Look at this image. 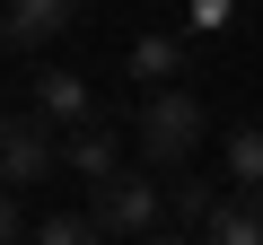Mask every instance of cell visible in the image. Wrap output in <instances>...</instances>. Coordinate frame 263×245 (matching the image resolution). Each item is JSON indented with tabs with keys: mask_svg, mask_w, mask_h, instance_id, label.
<instances>
[{
	"mask_svg": "<svg viewBox=\"0 0 263 245\" xmlns=\"http://www.w3.org/2000/svg\"><path fill=\"white\" fill-rule=\"evenodd\" d=\"M149 245H193V236H184V228H176V236H167V228H158V236H149Z\"/></svg>",
	"mask_w": 263,
	"mask_h": 245,
	"instance_id": "4fadbf2b",
	"label": "cell"
},
{
	"mask_svg": "<svg viewBox=\"0 0 263 245\" xmlns=\"http://www.w3.org/2000/svg\"><path fill=\"white\" fill-rule=\"evenodd\" d=\"M219 158H228V175H237L246 193H263V122H246V132H228V149H219Z\"/></svg>",
	"mask_w": 263,
	"mask_h": 245,
	"instance_id": "30bf717a",
	"label": "cell"
},
{
	"mask_svg": "<svg viewBox=\"0 0 263 245\" xmlns=\"http://www.w3.org/2000/svg\"><path fill=\"white\" fill-rule=\"evenodd\" d=\"M219 184H202V175H176V193H167V219H184V236H211V219H219Z\"/></svg>",
	"mask_w": 263,
	"mask_h": 245,
	"instance_id": "52a82bcc",
	"label": "cell"
},
{
	"mask_svg": "<svg viewBox=\"0 0 263 245\" xmlns=\"http://www.w3.org/2000/svg\"><path fill=\"white\" fill-rule=\"evenodd\" d=\"M176 70H184V44H176V35H141V44H132V79H141L149 96H158Z\"/></svg>",
	"mask_w": 263,
	"mask_h": 245,
	"instance_id": "9c48e42d",
	"label": "cell"
},
{
	"mask_svg": "<svg viewBox=\"0 0 263 245\" xmlns=\"http://www.w3.org/2000/svg\"><path fill=\"white\" fill-rule=\"evenodd\" d=\"M27 105L53 122V132H88V122H97V96H88L79 70H35V96H27Z\"/></svg>",
	"mask_w": 263,
	"mask_h": 245,
	"instance_id": "5b68a950",
	"label": "cell"
},
{
	"mask_svg": "<svg viewBox=\"0 0 263 245\" xmlns=\"http://www.w3.org/2000/svg\"><path fill=\"white\" fill-rule=\"evenodd\" d=\"M35 245H114L88 210H53V219H35Z\"/></svg>",
	"mask_w": 263,
	"mask_h": 245,
	"instance_id": "8fae6325",
	"label": "cell"
},
{
	"mask_svg": "<svg viewBox=\"0 0 263 245\" xmlns=\"http://www.w3.org/2000/svg\"><path fill=\"white\" fill-rule=\"evenodd\" d=\"M202 245H263V193H228Z\"/></svg>",
	"mask_w": 263,
	"mask_h": 245,
	"instance_id": "ba28073f",
	"label": "cell"
},
{
	"mask_svg": "<svg viewBox=\"0 0 263 245\" xmlns=\"http://www.w3.org/2000/svg\"><path fill=\"white\" fill-rule=\"evenodd\" d=\"M88 0H9L0 9V35H9V53H44L62 27H79Z\"/></svg>",
	"mask_w": 263,
	"mask_h": 245,
	"instance_id": "277c9868",
	"label": "cell"
},
{
	"mask_svg": "<svg viewBox=\"0 0 263 245\" xmlns=\"http://www.w3.org/2000/svg\"><path fill=\"white\" fill-rule=\"evenodd\" d=\"M88 219H97L114 245H149L158 219H167V193H158V175H114V184L88 193Z\"/></svg>",
	"mask_w": 263,
	"mask_h": 245,
	"instance_id": "7a4b0ae2",
	"label": "cell"
},
{
	"mask_svg": "<svg viewBox=\"0 0 263 245\" xmlns=\"http://www.w3.org/2000/svg\"><path fill=\"white\" fill-rule=\"evenodd\" d=\"M132 140H141V175H184L193 167V140H202V96L193 88H158L132 122Z\"/></svg>",
	"mask_w": 263,
	"mask_h": 245,
	"instance_id": "6da1fadb",
	"label": "cell"
},
{
	"mask_svg": "<svg viewBox=\"0 0 263 245\" xmlns=\"http://www.w3.org/2000/svg\"><path fill=\"white\" fill-rule=\"evenodd\" d=\"M62 167H70L88 193H97V184H114V175H132V167H123V132H114V122H88V132H70Z\"/></svg>",
	"mask_w": 263,
	"mask_h": 245,
	"instance_id": "8992f818",
	"label": "cell"
},
{
	"mask_svg": "<svg viewBox=\"0 0 263 245\" xmlns=\"http://www.w3.org/2000/svg\"><path fill=\"white\" fill-rule=\"evenodd\" d=\"M62 149H70V132H53L35 105H27V114H9V122H0V175H9V193L44 184V175L62 167Z\"/></svg>",
	"mask_w": 263,
	"mask_h": 245,
	"instance_id": "3957f363",
	"label": "cell"
},
{
	"mask_svg": "<svg viewBox=\"0 0 263 245\" xmlns=\"http://www.w3.org/2000/svg\"><path fill=\"white\" fill-rule=\"evenodd\" d=\"M193 18H202V27H219V18H228V0H193Z\"/></svg>",
	"mask_w": 263,
	"mask_h": 245,
	"instance_id": "7c38bea8",
	"label": "cell"
}]
</instances>
